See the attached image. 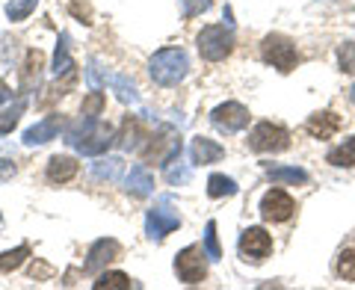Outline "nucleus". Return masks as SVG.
<instances>
[{
  "instance_id": "nucleus-1",
  "label": "nucleus",
  "mask_w": 355,
  "mask_h": 290,
  "mask_svg": "<svg viewBox=\"0 0 355 290\" xmlns=\"http://www.w3.org/2000/svg\"><path fill=\"white\" fill-rule=\"evenodd\" d=\"M65 142L86 157H101V154L116 142V130L98 116H83L65 128Z\"/></svg>"
},
{
  "instance_id": "nucleus-2",
  "label": "nucleus",
  "mask_w": 355,
  "mask_h": 290,
  "mask_svg": "<svg viewBox=\"0 0 355 290\" xmlns=\"http://www.w3.org/2000/svg\"><path fill=\"white\" fill-rule=\"evenodd\" d=\"M148 74L157 86H178L190 74V57L181 48H163L148 60Z\"/></svg>"
},
{
  "instance_id": "nucleus-3",
  "label": "nucleus",
  "mask_w": 355,
  "mask_h": 290,
  "mask_svg": "<svg viewBox=\"0 0 355 290\" xmlns=\"http://www.w3.org/2000/svg\"><path fill=\"white\" fill-rule=\"evenodd\" d=\"M261 57H263V62H270L272 69H279L282 74H287V71L296 69L299 51H296L293 39L282 36V33H270V36L261 42Z\"/></svg>"
},
{
  "instance_id": "nucleus-4",
  "label": "nucleus",
  "mask_w": 355,
  "mask_h": 290,
  "mask_svg": "<svg viewBox=\"0 0 355 290\" xmlns=\"http://www.w3.org/2000/svg\"><path fill=\"white\" fill-rule=\"evenodd\" d=\"M196 42H198V53H202L207 62H219L234 51V33H231L228 27H222V24L202 27Z\"/></svg>"
},
{
  "instance_id": "nucleus-5",
  "label": "nucleus",
  "mask_w": 355,
  "mask_h": 290,
  "mask_svg": "<svg viewBox=\"0 0 355 290\" xmlns=\"http://www.w3.org/2000/svg\"><path fill=\"white\" fill-rule=\"evenodd\" d=\"M249 148L261 151V154H279L284 148H291V133L282 125H272V121H261L254 125V130L249 133Z\"/></svg>"
},
{
  "instance_id": "nucleus-6",
  "label": "nucleus",
  "mask_w": 355,
  "mask_h": 290,
  "mask_svg": "<svg viewBox=\"0 0 355 290\" xmlns=\"http://www.w3.org/2000/svg\"><path fill=\"white\" fill-rule=\"evenodd\" d=\"M207 252L202 246H187L178 252L175 258V273L184 284H202L205 275H207Z\"/></svg>"
},
{
  "instance_id": "nucleus-7",
  "label": "nucleus",
  "mask_w": 355,
  "mask_h": 290,
  "mask_svg": "<svg viewBox=\"0 0 355 290\" xmlns=\"http://www.w3.org/2000/svg\"><path fill=\"white\" fill-rule=\"evenodd\" d=\"M178 225H181V214L172 207L169 198H160L146 216V234L151 240H163L166 234H172Z\"/></svg>"
},
{
  "instance_id": "nucleus-8",
  "label": "nucleus",
  "mask_w": 355,
  "mask_h": 290,
  "mask_svg": "<svg viewBox=\"0 0 355 290\" xmlns=\"http://www.w3.org/2000/svg\"><path fill=\"white\" fill-rule=\"evenodd\" d=\"M270 252H272V237L263 228L252 225V228H246L240 234V255H243V261L261 264Z\"/></svg>"
},
{
  "instance_id": "nucleus-9",
  "label": "nucleus",
  "mask_w": 355,
  "mask_h": 290,
  "mask_svg": "<svg viewBox=\"0 0 355 290\" xmlns=\"http://www.w3.org/2000/svg\"><path fill=\"white\" fill-rule=\"evenodd\" d=\"M210 121H214V128L222 133H237L249 125V110L237 101H225L210 113Z\"/></svg>"
},
{
  "instance_id": "nucleus-10",
  "label": "nucleus",
  "mask_w": 355,
  "mask_h": 290,
  "mask_svg": "<svg viewBox=\"0 0 355 290\" xmlns=\"http://www.w3.org/2000/svg\"><path fill=\"white\" fill-rule=\"evenodd\" d=\"M293 198L284 193V189H270L263 198H261V216L266 222H287L293 216Z\"/></svg>"
},
{
  "instance_id": "nucleus-11",
  "label": "nucleus",
  "mask_w": 355,
  "mask_h": 290,
  "mask_svg": "<svg viewBox=\"0 0 355 290\" xmlns=\"http://www.w3.org/2000/svg\"><path fill=\"white\" fill-rule=\"evenodd\" d=\"M119 252H121V246H119L116 240H107V237H104V240H95V243H92V249H89V255H86L83 273H89V275L101 273L110 261H116V258H119Z\"/></svg>"
},
{
  "instance_id": "nucleus-12",
  "label": "nucleus",
  "mask_w": 355,
  "mask_h": 290,
  "mask_svg": "<svg viewBox=\"0 0 355 290\" xmlns=\"http://www.w3.org/2000/svg\"><path fill=\"white\" fill-rule=\"evenodd\" d=\"M60 128H62V116H60V113L44 116L42 121H36L33 128H27V130H24V145H44V142L57 139Z\"/></svg>"
},
{
  "instance_id": "nucleus-13",
  "label": "nucleus",
  "mask_w": 355,
  "mask_h": 290,
  "mask_svg": "<svg viewBox=\"0 0 355 290\" xmlns=\"http://www.w3.org/2000/svg\"><path fill=\"white\" fill-rule=\"evenodd\" d=\"M146 139H148V133L142 130L137 116H128L125 121H121V130L116 133V145L121 151H139Z\"/></svg>"
},
{
  "instance_id": "nucleus-14",
  "label": "nucleus",
  "mask_w": 355,
  "mask_h": 290,
  "mask_svg": "<svg viewBox=\"0 0 355 290\" xmlns=\"http://www.w3.org/2000/svg\"><path fill=\"white\" fill-rule=\"evenodd\" d=\"M340 116L338 113H331V110H326V113H314L308 121H305V130L311 133L314 139H331L335 133L340 130Z\"/></svg>"
},
{
  "instance_id": "nucleus-15",
  "label": "nucleus",
  "mask_w": 355,
  "mask_h": 290,
  "mask_svg": "<svg viewBox=\"0 0 355 290\" xmlns=\"http://www.w3.org/2000/svg\"><path fill=\"white\" fill-rule=\"evenodd\" d=\"M190 157L196 166H207V163H216L225 157V148H222L219 142L207 139V137H196L193 145H190Z\"/></svg>"
},
{
  "instance_id": "nucleus-16",
  "label": "nucleus",
  "mask_w": 355,
  "mask_h": 290,
  "mask_svg": "<svg viewBox=\"0 0 355 290\" xmlns=\"http://www.w3.org/2000/svg\"><path fill=\"white\" fill-rule=\"evenodd\" d=\"M125 189H128L130 196H137V198L151 196L154 193V175L148 172V166H142V163L133 166L130 175L125 178Z\"/></svg>"
},
{
  "instance_id": "nucleus-17",
  "label": "nucleus",
  "mask_w": 355,
  "mask_h": 290,
  "mask_svg": "<svg viewBox=\"0 0 355 290\" xmlns=\"http://www.w3.org/2000/svg\"><path fill=\"white\" fill-rule=\"evenodd\" d=\"M77 172H80V163L74 157H65V154H57V157H51V163H48V181L51 184H69Z\"/></svg>"
},
{
  "instance_id": "nucleus-18",
  "label": "nucleus",
  "mask_w": 355,
  "mask_h": 290,
  "mask_svg": "<svg viewBox=\"0 0 355 290\" xmlns=\"http://www.w3.org/2000/svg\"><path fill=\"white\" fill-rule=\"evenodd\" d=\"M44 69V57H42V51H27V57H24V69H21V89H33L39 83V74Z\"/></svg>"
},
{
  "instance_id": "nucleus-19",
  "label": "nucleus",
  "mask_w": 355,
  "mask_h": 290,
  "mask_svg": "<svg viewBox=\"0 0 355 290\" xmlns=\"http://www.w3.org/2000/svg\"><path fill=\"white\" fill-rule=\"evenodd\" d=\"M74 60H71V53H69V36H60V44H57V53H53V74H62V77H74Z\"/></svg>"
},
{
  "instance_id": "nucleus-20",
  "label": "nucleus",
  "mask_w": 355,
  "mask_h": 290,
  "mask_svg": "<svg viewBox=\"0 0 355 290\" xmlns=\"http://www.w3.org/2000/svg\"><path fill=\"white\" fill-rule=\"evenodd\" d=\"M121 169H125L121 157H98L92 163V178L95 181H116V178L121 175Z\"/></svg>"
},
{
  "instance_id": "nucleus-21",
  "label": "nucleus",
  "mask_w": 355,
  "mask_h": 290,
  "mask_svg": "<svg viewBox=\"0 0 355 290\" xmlns=\"http://www.w3.org/2000/svg\"><path fill=\"white\" fill-rule=\"evenodd\" d=\"M272 184H305L308 181V172L305 169H296V166H275V169L266 172Z\"/></svg>"
},
{
  "instance_id": "nucleus-22",
  "label": "nucleus",
  "mask_w": 355,
  "mask_h": 290,
  "mask_svg": "<svg viewBox=\"0 0 355 290\" xmlns=\"http://www.w3.org/2000/svg\"><path fill=\"white\" fill-rule=\"evenodd\" d=\"M326 160L331 166H347V169H352V166H355V137L347 139L343 145H338V148H331L326 154Z\"/></svg>"
},
{
  "instance_id": "nucleus-23",
  "label": "nucleus",
  "mask_w": 355,
  "mask_h": 290,
  "mask_svg": "<svg viewBox=\"0 0 355 290\" xmlns=\"http://www.w3.org/2000/svg\"><path fill=\"white\" fill-rule=\"evenodd\" d=\"M234 193H237L234 178H225V175H210V178H207V196H210V198L234 196Z\"/></svg>"
},
{
  "instance_id": "nucleus-24",
  "label": "nucleus",
  "mask_w": 355,
  "mask_h": 290,
  "mask_svg": "<svg viewBox=\"0 0 355 290\" xmlns=\"http://www.w3.org/2000/svg\"><path fill=\"white\" fill-rule=\"evenodd\" d=\"M110 80H113V74H110L98 60H89V65H86V83H89V89H104V86H110Z\"/></svg>"
},
{
  "instance_id": "nucleus-25",
  "label": "nucleus",
  "mask_w": 355,
  "mask_h": 290,
  "mask_svg": "<svg viewBox=\"0 0 355 290\" xmlns=\"http://www.w3.org/2000/svg\"><path fill=\"white\" fill-rule=\"evenodd\" d=\"M30 258V246L24 243V246H18V249H9V252H3L0 255V273H12V270H18L21 264H24Z\"/></svg>"
},
{
  "instance_id": "nucleus-26",
  "label": "nucleus",
  "mask_w": 355,
  "mask_h": 290,
  "mask_svg": "<svg viewBox=\"0 0 355 290\" xmlns=\"http://www.w3.org/2000/svg\"><path fill=\"white\" fill-rule=\"evenodd\" d=\"M92 287L95 290H130V278L125 273H101Z\"/></svg>"
},
{
  "instance_id": "nucleus-27",
  "label": "nucleus",
  "mask_w": 355,
  "mask_h": 290,
  "mask_svg": "<svg viewBox=\"0 0 355 290\" xmlns=\"http://www.w3.org/2000/svg\"><path fill=\"white\" fill-rule=\"evenodd\" d=\"M15 53H18V42L6 36V33H0V71H12Z\"/></svg>"
},
{
  "instance_id": "nucleus-28",
  "label": "nucleus",
  "mask_w": 355,
  "mask_h": 290,
  "mask_svg": "<svg viewBox=\"0 0 355 290\" xmlns=\"http://www.w3.org/2000/svg\"><path fill=\"white\" fill-rule=\"evenodd\" d=\"M110 86L116 89V95H119V101H121V104H137V86H133L125 74H113Z\"/></svg>"
},
{
  "instance_id": "nucleus-29",
  "label": "nucleus",
  "mask_w": 355,
  "mask_h": 290,
  "mask_svg": "<svg viewBox=\"0 0 355 290\" xmlns=\"http://www.w3.org/2000/svg\"><path fill=\"white\" fill-rule=\"evenodd\" d=\"M163 175H166V181H169L172 187L190 181V169H187V166L181 163V157H175V160L166 163V166H163Z\"/></svg>"
},
{
  "instance_id": "nucleus-30",
  "label": "nucleus",
  "mask_w": 355,
  "mask_h": 290,
  "mask_svg": "<svg viewBox=\"0 0 355 290\" xmlns=\"http://www.w3.org/2000/svg\"><path fill=\"white\" fill-rule=\"evenodd\" d=\"M27 110V101H18L15 107H9V110H3L0 113V137H6V133H12V128L18 125V119H21V113Z\"/></svg>"
},
{
  "instance_id": "nucleus-31",
  "label": "nucleus",
  "mask_w": 355,
  "mask_h": 290,
  "mask_svg": "<svg viewBox=\"0 0 355 290\" xmlns=\"http://www.w3.org/2000/svg\"><path fill=\"white\" fill-rule=\"evenodd\" d=\"M104 107H107V98L101 89H92V92L83 98V116H101Z\"/></svg>"
},
{
  "instance_id": "nucleus-32",
  "label": "nucleus",
  "mask_w": 355,
  "mask_h": 290,
  "mask_svg": "<svg viewBox=\"0 0 355 290\" xmlns=\"http://www.w3.org/2000/svg\"><path fill=\"white\" fill-rule=\"evenodd\" d=\"M205 252L210 261H219L222 258V249H219V237H216V222L210 219L205 225Z\"/></svg>"
},
{
  "instance_id": "nucleus-33",
  "label": "nucleus",
  "mask_w": 355,
  "mask_h": 290,
  "mask_svg": "<svg viewBox=\"0 0 355 290\" xmlns=\"http://www.w3.org/2000/svg\"><path fill=\"white\" fill-rule=\"evenodd\" d=\"M338 275L343 282H355V249H343L338 258Z\"/></svg>"
},
{
  "instance_id": "nucleus-34",
  "label": "nucleus",
  "mask_w": 355,
  "mask_h": 290,
  "mask_svg": "<svg viewBox=\"0 0 355 290\" xmlns=\"http://www.w3.org/2000/svg\"><path fill=\"white\" fill-rule=\"evenodd\" d=\"M33 9H36V0H12V3L6 6V18L9 21H24Z\"/></svg>"
},
{
  "instance_id": "nucleus-35",
  "label": "nucleus",
  "mask_w": 355,
  "mask_h": 290,
  "mask_svg": "<svg viewBox=\"0 0 355 290\" xmlns=\"http://www.w3.org/2000/svg\"><path fill=\"white\" fill-rule=\"evenodd\" d=\"M338 62H340V71L355 74V42L340 44V51H338Z\"/></svg>"
},
{
  "instance_id": "nucleus-36",
  "label": "nucleus",
  "mask_w": 355,
  "mask_h": 290,
  "mask_svg": "<svg viewBox=\"0 0 355 290\" xmlns=\"http://www.w3.org/2000/svg\"><path fill=\"white\" fill-rule=\"evenodd\" d=\"M210 9V0H181V15L184 18H196Z\"/></svg>"
},
{
  "instance_id": "nucleus-37",
  "label": "nucleus",
  "mask_w": 355,
  "mask_h": 290,
  "mask_svg": "<svg viewBox=\"0 0 355 290\" xmlns=\"http://www.w3.org/2000/svg\"><path fill=\"white\" fill-rule=\"evenodd\" d=\"M15 172H18V169H15L12 160H3V157H0V184H3V181H12Z\"/></svg>"
},
{
  "instance_id": "nucleus-38",
  "label": "nucleus",
  "mask_w": 355,
  "mask_h": 290,
  "mask_svg": "<svg viewBox=\"0 0 355 290\" xmlns=\"http://www.w3.org/2000/svg\"><path fill=\"white\" fill-rule=\"evenodd\" d=\"M71 12H74V15H80V18H86V24H89V18H92L89 6H83V3H71Z\"/></svg>"
},
{
  "instance_id": "nucleus-39",
  "label": "nucleus",
  "mask_w": 355,
  "mask_h": 290,
  "mask_svg": "<svg viewBox=\"0 0 355 290\" xmlns=\"http://www.w3.org/2000/svg\"><path fill=\"white\" fill-rule=\"evenodd\" d=\"M9 98H12V89H9L3 80H0V104H6Z\"/></svg>"
},
{
  "instance_id": "nucleus-40",
  "label": "nucleus",
  "mask_w": 355,
  "mask_h": 290,
  "mask_svg": "<svg viewBox=\"0 0 355 290\" xmlns=\"http://www.w3.org/2000/svg\"><path fill=\"white\" fill-rule=\"evenodd\" d=\"M349 101L355 104V83H352V89H349Z\"/></svg>"
},
{
  "instance_id": "nucleus-41",
  "label": "nucleus",
  "mask_w": 355,
  "mask_h": 290,
  "mask_svg": "<svg viewBox=\"0 0 355 290\" xmlns=\"http://www.w3.org/2000/svg\"><path fill=\"white\" fill-rule=\"evenodd\" d=\"M0 225H3V216H0Z\"/></svg>"
}]
</instances>
